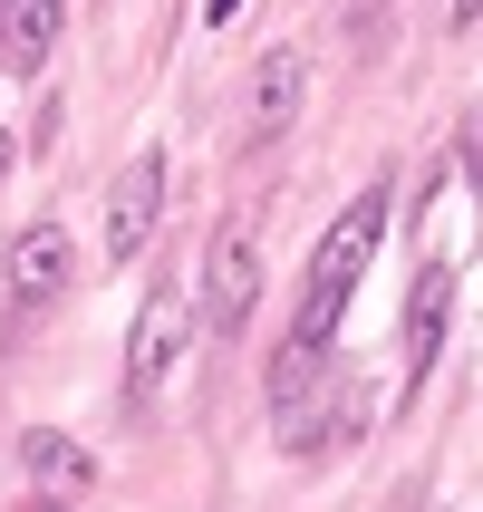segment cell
<instances>
[{
  "label": "cell",
  "mask_w": 483,
  "mask_h": 512,
  "mask_svg": "<svg viewBox=\"0 0 483 512\" xmlns=\"http://www.w3.org/2000/svg\"><path fill=\"white\" fill-rule=\"evenodd\" d=\"M58 20H68V0H0V68L39 78L58 58Z\"/></svg>",
  "instance_id": "obj_8"
},
{
  "label": "cell",
  "mask_w": 483,
  "mask_h": 512,
  "mask_svg": "<svg viewBox=\"0 0 483 512\" xmlns=\"http://www.w3.org/2000/svg\"><path fill=\"white\" fill-rule=\"evenodd\" d=\"M252 300H261V232L242 223V213H223L213 242H203V319H213V329H242Z\"/></svg>",
  "instance_id": "obj_3"
},
{
  "label": "cell",
  "mask_w": 483,
  "mask_h": 512,
  "mask_svg": "<svg viewBox=\"0 0 483 512\" xmlns=\"http://www.w3.org/2000/svg\"><path fill=\"white\" fill-rule=\"evenodd\" d=\"M155 213H165V155H126V174L107 184V261H136Z\"/></svg>",
  "instance_id": "obj_5"
},
{
  "label": "cell",
  "mask_w": 483,
  "mask_h": 512,
  "mask_svg": "<svg viewBox=\"0 0 483 512\" xmlns=\"http://www.w3.org/2000/svg\"><path fill=\"white\" fill-rule=\"evenodd\" d=\"M377 232H387V194H358L339 213V232L310 252V290H300V319H290V339H300V348H329L348 290L368 281V261H377Z\"/></svg>",
  "instance_id": "obj_1"
},
{
  "label": "cell",
  "mask_w": 483,
  "mask_h": 512,
  "mask_svg": "<svg viewBox=\"0 0 483 512\" xmlns=\"http://www.w3.org/2000/svg\"><path fill=\"white\" fill-rule=\"evenodd\" d=\"M184 348H194V300L184 290H155L136 310V339H126V387H136V406H155L184 377Z\"/></svg>",
  "instance_id": "obj_2"
},
{
  "label": "cell",
  "mask_w": 483,
  "mask_h": 512,
  "mask_svg": "<svg viewBox=\"0 0 483 512\" xmlns=\"http://www.w3.org/2000/svg\"><path fill=\"white\" fill-rule=\"evenodd\" d=\"M232 10H242V0H203V20H232Z\"/></svg>",
  "instance_id": "obj_11"
},
{
  "label": "cell",
  "mask_w": 483,
  "mask_h": 512,
  "mask_svg": "<svg viewBox=\"0 0 483 512\" xmlns=\"http://www.w3.org/2000/svg\"><path fill=\"white\" fill-rule=\"evenodd\" d=\"M20 464L39 474V484H58V493H78V484H87V445H68V435H49V426H29V435H20Z\"/></svg>",
  "instance_id": "obj_9"
},
{
  "label": "cell",
  "mask_w": 483,
  "mask_h": 512,
  "mask_svg": "<svg viewBox=\"0 0 483 512\" xmlns=\"http://www.w3.org/2000/svg\"><path fill=\"white\" fill-rule=\"evenodd\" d=\"M68 281H78V242H68L58 223H29L20 242H10V300L39 310V300H58Z\"/></svg>",
  "instance_id": "obj_6"
},
{
  "label": "cell",
  "mask_w": 483,
  "mask_h": 512,
  "mask_svg": "<svg viewBox=\"0 0 483 512\" xmlns=\"http://www.w3.org/2000/svg\"><path fill=\"white\" fill-rule=\"evenodd\" d=\"M435 339H445V271H426V290H416V310H406V358L426 368Z\"/></svg>",
  "instance_id": "obj_10"
},
{
  "label": "cell",
  "mask_w": 483,
  "mask_h": 512,
  "mask_svg": "<svg viewBox=\"0 0 483 512\" xmlns=\"http://www.w3.org/2000/svg\"><path fill=\"white\" fill-rule=\"evenodd\" d=\"M319 406H329V348L281 339V358H271V426H281V445H310Z\"/></svg>",
  "instance_id": "obj_4"
},
{
  "label": "cell",
  "mask_w": 483,
  "mask_h": 512,
  "mask_svg": "<svg viewBox=\"0 0 483 512\" xmlns=\"http://www.w3.org/2000/svg\"><path fill=\"white\" fill-rule=\"evenodd\" d=\"M300 97H310V58L300 49H271L252 78V145H281L300 126Z\"/></svg>",
  "instance_id": "obj_7"
},
{
  "label": "cell",
  "mask_w": 483,
  "mask_h": 512,
  "mask_svg": "<svg viewBox=\"0 0 483 512\" xmlns=\"http://www.w3.org/2000/svg\"><path fill=\"white\" fill-rule=\"evenodd\" d=\"M29 512H68V503H29Z\"/></svg>",
  "instance_id": "obj_12"
}]
</instances>
